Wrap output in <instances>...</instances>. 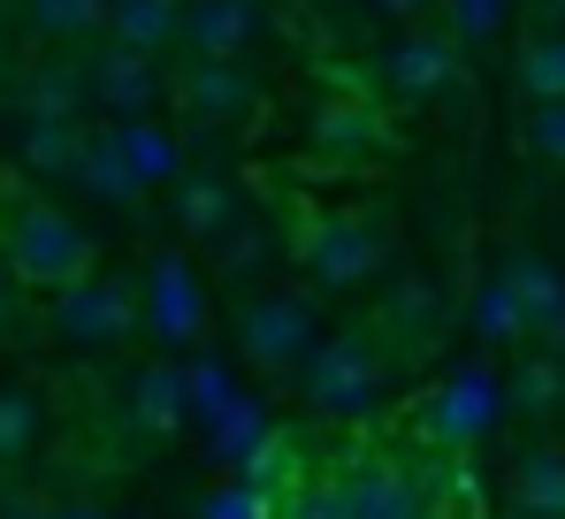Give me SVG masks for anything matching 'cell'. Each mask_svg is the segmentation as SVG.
<instances>
[{
  "label": "cell",
  "mask_w": 565,
  "mask_h": 519,
  "mask_svg": "<svg viewBox=\"0 0 565 519\" xmlns=\"http://www.w3.org/2000/svg\"><path fill=\"white\" fill-rule=\"evenodd\" d=\"M527 146L543 161H565V99H535L527 107Z\"/></svg>",
  "instance_id": "f1b7e54d"
},
{
  "label": "cell",
  "mask_w": 565,
  "mask_h": 519,
  "mask_svg": "<svg viewBox=\"0 0 565 519\" xmlns=\"http://www.w3.org/2000/svg\"><path fill=\"white\" fill-rule=\"evenodd\" d=\"M8 275L31 283V290H62V283L93 275V230L70 206L23 199L15 222H8Z\"/></svg>",
  "instance_id": "7a4b0ae2"
},
{
  "label": "cell",
  "mask_w": 565,
  "mask_h": 519,
  "mask_svg": "<svg viewBox=\"0 0 565 519\" xmlns=\"http://www.w3.org/2000/svg\"><path fill=\"white\" fill-rule=\"evenodd\" d=\"M177 92H184L191 123H230V115L253 107V77H245L237 62H191Z\"/></svg>",
  "instance_id": "4fadbf2b"
},
{
  "label": "cell",
  "mask_w": 565,
  "mask_h": 519,
  "mask_svg": "<svg viewBox=\"0 0 565 519\" xmlns=\"http://www.w3.org/2000/svg\"><path fill=\"white\" fill-rule=\"evenodd\" d=\"M31 23L39 39H85L107 23V0H31Z\"/></svg>",
  "instance_id": "484cf974"
},
{
  "label": "cell",
  "mask_w": 565,
  "mask_h": 519,
  "mask_svg": "<svg viewBox=\"0 0 565 519\" xmlns=\"http://www.w3.org/2000/svg\"><path fill=\"white\" fill-rule=\"evenodd\" d=\"M520 92H527V107L565 99V31H543V39L520 46Z\"/></svg>",
  "instance_id": "44dd1931"
},
{
  "label": "cell",
  "mask_w": 565,
  "mask_h": 519,
  "mask_svg": "<svg viewBox=\"0 0 565 519\" xmlns=\"http://www.w3.org/2000/svg\"><path fill=\"white\" fill-rule=\"evenodd\" d=\"M230 222H237V199H230L222 176H177V230L214 237V230H230Z\"/></svg>",
  "instance_id": "e0dca14e"
},
{
  "label": "cell",
  "mask_w": 565,
  "mask_h": 519,
  "mask_svg": "<svg viewBox=\"0 0 565 519\" xmlns=\"http://www.w3.org/2000/svg\"><path fill=\"white\" fill-rule=\"evenodd\" d=\"M70 183H77L85 199H99V206H138V183H130V169H122V153H115V138H107V130L77 146Z\"/></svg>",
  "instance_id": "2e32d148"
},
{
  "label": "cell",
  "mask_w": 565,
  "mask_h": 519,
  "mask_svg": "<svg viewBox=\"0 0 565 519\" xmlns=\"http://www.w3.org/2000/svg\"><path fill=\"white\" fill-rule=\"evenodd\" d=\"M93 99L115 115V123H130V115H153L161 107V70H153V54H130V46H115V54H99L93 62Z\"/></svg>",
  "instance_id": "9c48e42d"
},
{
  "label": "cell",
  "mask_w": 565,
  "mask_h": 519,
  "mask_svg": "<svg viewBox=\"0 0 565 519\" xmlns=\"http://www.w3.org/2000/svg\"><path fill=\"white\" fill-rule=\"evenodd\" d=\"M451 77H459V39H444V31H405L382 46V85L405 92V99H428Z\"/></svg>",
  "instance_id": "52a82bcc"
},
{
  "label": "cell",
  "mask_w": 565,
  "mask_h": 519,
  "mask_svg": "<svg viewBox=\"0 0 565 519\" xmlns=\"http://www.w3.org/2000/svg\"><path fill=\"white\" fill-rule=\"evenodd\" d=\"M138 306H153V329L169 337V345H191L199 329H206V290L191 283V267L177 253L153 260V275H146V298Z\"/></svg>",
  "instance_id": "30bf717a"
},
{
  "label": "cell",
  "mask_w": 565,
  "mask_h": 519,
  "mask_svg": "<svg viewBox=\"0 0 565 519\" xmlns=\"http://www.w3.org/2000/svg\"><path fill=\"white\" fill-rule=\"evenodd\" d=\"M206 519H268V497H260V489H245V481H237V489H222V497H214V505H206Z\"/></svg>",
  "instance_id": "f546056e"
},
{
  "label": "cell",
  "mask_w": 565,
  "mask_h": 519,
  "mask_svg": "<svg viewBox=\"0 0 565 519\" xmlns=\"http://www.w3.org/2000/svg\"><path fill=\"white\" fill-rule=\"evenodd\" d=\"M473 337H481V345H520V337H527V314H520V298H512L504 283H481V290H473Z\"/></svg>",
  "instance_id": "cb8c5ba5"
},
{
  "label": "cell",
  "mask_w": 565,
  "mask_h": 519,
  "mask_svg": "<svg viewBox=\"0 0 565 519\" xmlns=\"http://www.w3.org/2000/svg\"><path fill=\"white\" fill-rule=\"evenodd\" d=\"M313 337H321V314H313L306 290H253L237 306V351L260 374H298V359L313 351Z\"/></svg>",
  "instance_id": "3957f363"
},
{
  "label": "cell",
  "mask_w": 565,
  "mask_h": 519,
  "mask_svg": "<svg viewBox=\"0 0 565 519\" xmlns=\"http://www.w3.org/2000/svg\"><path fill=\"white\" fill-rule=\"evenodd\" d=\"M130 413H138V428L177 435L191 421V413H184V374H177V367H146L138 390H130Z\"/></svg>",
  "instance_id": "ac0fdd59"
},
{
  "label": "cell",
  "mask_w": 565,
  "mask_h": 519,
  "mask_svg": "<svg viewBox=\"0 0 565 519\" xmlns=\"http://www.w3.org/2000/svg\"><path fill=\"white\" fill-rule=\"evenodd\" d=\"M177 23H184L177 0H107V31H115V46H130V54H161V46L177 39Z\"/></svg>",
  "instance_id": "9a60e30c"
},
{
  "label": "cell",
  "mask_w": 565,
  "mask_h": 519,
  "mask_svg": "<svg viewBox=\"0 0 565 519\" xmlns=\"http://www.w3.org/2000/svg\"><path fill=\"white\" fill-rule=\"evenodd\" d=\"M428 0H367V15H390V23H413Z\"/></svg>",
  "instance_id": "4dcf8cb0"
},
{
  "label": "cell",
  "mask_w": 565,
  "mask_h": 519,
  "mask_svg": "<svg viewBox=\"0 0 565 519\" xmlns=\"http://www.w3.org/2000/svg\"><path fill=\"white\" fill-rule=\"evenodd\" d=\"M260 435H268V413H260L253 398H230V405H222V413L206 421V451L237 466V458H245V451H253Z\"/></svg>",
  "instance_id": "7402d4cb"
},
{
  "label": "cell",
  "mask_w": 565,
  "mask_h": 519,
  "mask_svg": "<svg viewBox=\"0 0 565 519\" xmlns=\"http://www.w3.org/2000/svg\"><path fill=\"white\" fill-rule=\"evenodd\" d=\"M436 329H444V298H436V283H428V275H405V283L390 290V306H382V337L405 345V351H420Z\"/></svg>",
  "instance_id": "5bb4252c"
},
{
  "label": "cell",
  "mask_w": 565,
  "mask_h": 519,
  "mask_svg": "<svg viewBox=\"0 0 565 519\" xmlns=\"http://www.w3.org/2000/svg\"><path fill=\"white\" fill-rule=\"evenodd\" d=\"M497 413H504L497 374H489V367H459V374H444V382L428 390L420 435H428L436 451H467V443H481V435L497 428Z\"/></svg>",
  "instance_id": "8992f818"
},
{
  "label": "cell",
  "mask_w": 565,
  "mask_h": 519,
  "mask_svg": "<svg viewBox=\"0 0 565 519\" xmlns=\"http://www.w3.org/2000/svg\"><path fill=\"white\" fill-rule=\"evenodd\" d=\"M31 451H39V398L0 390V458H31Z\"/></svg>",
  "instance_id": "4316f807"
},
{
  "label": "cell",
  "mask_w": 565,
  "mask_h": 519,
  "mask_svg": "<svg viewBox=\"0 0 565 519\" xmlns=\"http://www.w3.org/2000/svg\"><path fill=\"white\" fill-rule=\"evenodd\" d=\"M390 253V230H382L375 214H313L306 222V237H298V260H306V275L321 283V290H352V283H367Z\"/></svg>",
  "instance_id": "277c9868"
},
{
  "label": "cell",
  "mask_w": 565,
  "mask_h": 519,
  "mask_svg": "<svg viewBox=\"0 0 565 519\" xmlns=\"http://www.w3.org/2000/svg\"><path fill=\"white\" fill-rule=\"evenodd\" d=\"M551 15H565V0H551Z\"/></svg>",
  "instance_id": "836d02e7"
},
{
  "label": "cell",
  "mask_w": 565,
  "mask_h": 519,
  "mask_svg": "<svg viewBox=\"0 0 565 519\" xmlns=\"http://www.w3.org/2000/svg\"><path fill=\"white\" fill-rule=\"evenodd\" d=\"M107 138H115V153H122V169H130L138 191H146V183H177V176H184V146H177L161 123H146V115L115 123Z\"/></svg>",
  "instance_id": "7c38bea8"
},
{
  "label": "cell",
  "mask_w": 565,
  "mask_h": 519,
  "mask_svg": "<svg viewBox=\"0 0 565 519\" xmlns=\"http://www.w3.org/2000/svg\"><path fill=\"white\" fill-rule=\"evenodd\" d=\"M512 512L520 519H565V451L558 443H527L512 458Z\"/></svg>",
  "instance_id": "8fae6325"
},
{
  "label": "cell",
  "mask_w": 565,
  "mask_h": 519,
  "mask_svg": "<svg viewBox=\"0 0 565 519\" xmlns=\"http://www.w3.org/2000/svg\"><path fill=\"white\" fill-rule=\"evenodd\" d=\"M558 398H565V359H558V351L527 359V367L512 374V390H504V405H520V413H551Z\"/></svg>",
  "instance_id": "d4e9b609"
},
{
  "label": "cell",
  "mask_w": 565,
  "mask_h": 519,
  "mask_svg": "<svg viewBox=\"0 0 565 519\" xmlns=\"http://www.w3.org/2000/svg\"><path fill=\"white\" fill-rule=\"evenodd\" d=\"M46 321H54V337H62V345L107 351V345H122V337L138 329V290H130V283H115V275H77V283H62V290H54Z\"/></svg>",
  "instance_id": "5b68a950"
},
{
  "label": "cell",
  "mask_w": 565,
  "mask_h": 519,
  "mask_svg": "<svg viewBox=\"0 0 565 519\" xmlns=\"http://www.w3.org/2000/svg\"><path fill=\"white\" fill-rule=\"evenodd\" d=\"M260 31V0H191L177 39H184L199 62H237V46H253Z\"/></svg>",
  "instance_id": "ba28073f"
},
{
  "label": "cell",
  "mask_w": 565,
  "mask_h": 519,
  "mask_svg": "<svg viewBox=\"0 0 565 519\" xmlns=\"http://www.w3.org/2000/svg\"><path fill=\"white\" fill-rule=\"evenodd\" d=\"M15 321V275H8V260H0V329Z\"/></svg>",
  "instance_id": "1f68e13d"
},
{
  "label": "cell",
  "mask_w": 565,
  "mask_h": 519,
  "mask_svg": "<svg viewBox=\"0 0 565 519\" xmlns=\"http://www.w3.org/2000/svg\"><path fill=\"white\" fill-rule=\"evenodd\" d=\"M382 359H390V351H382V337H367V329L313 337V351L298 359V390H306L313 413H329V421H360V413L375 405L382 374H390Z\"/></svg>",
  "instance_id": "6da1fadb"
},
{
  "label": "cell",
  "mask_w": 565,
  "mask_h": 519,
  "mask_svg": "<svg viewBox=\"0 0 565 519\" xmlns=\"http://www.w3.org/2000/svg\"><path fill=\"white\" fill-rule=\"evenodd\" d=\"M77 146H85L77 123H23V138H15V153H23V169H31V176H70Z\"/></svg>",
  "instance_id": "ffe728a7"
},
{
  "label": "cell",
  "mask_w": 565,
  "mask_h": 519,
  "mask_svg": "<svg viewBox=\"0 0 565 519\" xmlns=\"http://www.w3.org/2000/svg\"><path fill=\"white\" fill-rule=\"evenodd\" d=\"M46 519H93V512H46Z\"/></svg>",
  "instance_id": "d6a6232c"
},
{
  "label": "cell",
  "mask_w": 565,
  "mask_h": 519,
  "mask_svg": "<svg viewBox=\"0 0 565 519\" xmlns=\"http://www.w3.org/2000/svg\"><path fill=\"white\" fill-rule=\"evenodd\" d=\"M268 519H344V497H337L329 474H298L290 489L268 497Z\"/></svg>",
  "instance_id": "603a6c76"
},
{
  "label": "cell",
  "mask_w": 565,
  "mask_h": 519,
  "mask_svg": "<svg viewBox=\"0 0 565 519\" xmlns=\"http://www.w3.org/2000/svg\"><path fill=\"white\" fill-rule=\"evenodd\" d=\"M375 138H382V123H375L367 99H337V107L313 115V146H321V153H367Z\"/></svg>",
  "instance_id": "d6986e66"
},
{
  "label": "cell",
  "mask_w": 565,
  "mask_h": 519,
  "mask_svg": "<svg viewBox=\"0 0 565 519\" xmlns=\"http://www.w3.org/2000/svg\"><path fill=\"white\" fill-rule=\"evenodd\" d=\"M451 8V39H497L512 0H444Z\"/></svg>",
  "instance_id": "83f0119b"
}]
</instances>
